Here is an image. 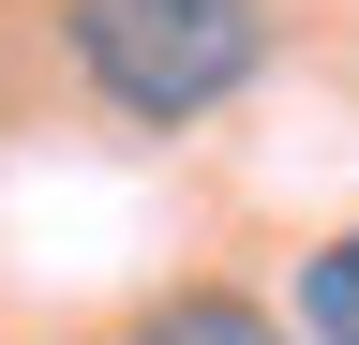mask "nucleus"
<instances>
[{"label": "nucleus", "instance_id": "obj_1", "mask_svg": "<svg viewBox=\"0 0 359 345\" xmlns=\"http://www.w3.org/2000/svg\"><path fill=\"white\" fill-rule=\"evenodd\" d=\"M60 46H75V75H90L120 120L180 136V120H210L224 91H255V60H269V0H75Z\"/></svg>", "mask_w": 359, "mask_h": 345}, {"label": "nucleus", "instance_id": "obj_2", "mask_svg": "<svg viewBox=\"0 0 359 345\" xmlns=\"http://www.w3.org/2000/svg\"><path fill=\"white\" fill-rule=\"evenodd\" d=\"M135 345H285V330H269L240 285H180V300H165V315L135 330Z\"/></svg>", "mask_w": 359, "mask_h": 345}, {"label": "nucleus", "instance_id": "obj_3", "mask_svg": "<svg viewBox=\"0 0 359 345\" xmlns=\"http://www.w3.org/2000/svg\"><path fill=\"white\" fill-rule=\"evenodd\" d=\"M299 330H314V345H359V226H344L330 255H299Z\"/></svg>", "mask_w": 359, "mask_h": 345}]
</instances>
